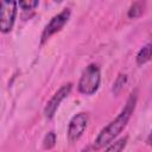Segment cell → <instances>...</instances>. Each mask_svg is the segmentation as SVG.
I'll use <instances>...</instances> for the list:
<instances>
[{
  "instance_id": "1",
  "label": "cell",
  "mask_w": 152,
  "mask_h": 152,
  "mask_svg": "<svg viewBox=\"0 0 152 152\" xmlns=\"http://www.w3.org/2000/svg\"><path fill=\"white\" fill-rule=\"evenodd\" d=\"M138 91L137 89L133 90L129 95V97L126 101V104L124 107V109L120 112V114L113 120L110 121L97 135V138L94 141L93 148L94 150H100L107 145H109L110 142H113V140L122 132V129L126 127L127 122L129 121L134 109H135V104H137V99H138Z\"/></svg>"
},
{
  "instance_id": "2",
  "label": "cell",
  "mask_w": 152,
  "mask_h": 152,
  "mask_svg": "<svg viewBox=\"0 0 152 152\" xmlns=\"http://www.w3.org/2000/svg\"><path fill=\"white\" fill-rule=\"evenodd\" d=\"M101 71L97 64L91 63L83 70L78 81V91L84 95H93L100 87Z\"/></svg>"
},
{
  "instance_id": "3",
  "label": "cell",
  "mask_w": 152,
  "mask_h": 152,
  "mask_svg": "<svg viewBox=\"0 0 152 152\" xmlns=\"http://www.w3.org/2000/svg\"><path fill=\"white\" fill-rule=\"evenodd\" d=\"M17 1H0V32L8 33L14 25L17 15Z\"/></svg>"
},
{
  "instance_id": "4",
  "label": "cell",
  "mask_w": 152,
  "mask_h": 152,
  "mask_svg": "<svg viewBox=\"0 0 152 152\" xmlns=\"http://www.w3.org/2000/svg\"><path fill=\"white\" fill-rule=\"evenodd\" d=\"M70 10L69 8H64L62 12H59L58 14H56L55 17H52V19L49 21V24L44 27L43 30V33H42V39H40V43L44 44L52 34L57 33L58 31L62 30V27L68 23L69 18H70Z\"/></svg>"
},
{
  "instance_id": "5",
  "label": "cell",
  "mask_w": 152,
  "mask_h": 152,
  "mask_svg": "<svg viewBox=\"0 0 152 152\" xmlns=\"http://www.w3.org/2000/svg\"><path fill=\"white\" fill-rule=\"evenodd\" d=\"M71 88H72V84L71 83H66L64 86H62L55 94L48 101L45 108H44V114L48 119H52L53 115L56 114V110L58 109L61 102L70 94L71 91Z\"/></svg>"
},
{
  "instance_id": "6",
  "label": "cell",
  "mask_w": 152,
  "mask_h": 152,
  "mask_svg": "<svg viewBox=\"0 0 152 152\" xmlns=\"http://www.w3.org/2000/svg\"><path fill=\"white\" fill-rule=\"evenodd\" d=\"M87 124H88V118L84 113H78L75 116H72L68 126V140L70 142L77 141L84 133L87 128Z\"/></svg>"
},
{
  "instance_id": "7",
  "label": "cell",
  "mask_w": 152,
  "mask_h": 152,
  "mask_svg": "<svg viewBox=\"0 0 152 152\" xmlns=\"http://www.w3.org/2000/svg\"><path fill=\"white\" fill-rule=\"evenodd\" d=\"M144 11H145V2H142V1H135V2H133L131 5L127 15L131 19H135V18L140 17L144 13Z\"/></svg>"
},
{
  "instance_id": "8",
  "label": "cell",
  "mask_w": 152,
  "mask_h": 152,
  "mask_svg": "<svg viewBox=\"0 0 152 152\" xmlns=\"http://www.w3.org/2000/svg\"><path fill=\"white\" fill-rule=\"evenodd\" d=\"M151 58V44H146L145 46H142L138 55H137V64L138 65H142L146 62H148Z\"/></svg>"
},
{
  "instance_id": "9",
  "label": "cell",
  "mask_w": 152,
  "mask_h": 152,
  "mask_svg": "<svg viewBox=\"0 0 152 152\" xmlns=\"http://www.w3.org/2000/svg\"><path fill=\"white\" fill-rule=\"evenodd\" d=\"M127 141H128V138L127 137H122V138L115 140L114 142H110L104 152H122L124 148L127 145Z\"/></svg>"
},
{
  "instance_id": "10",
  "label": "cell",
  "mask_w": 152,
  "mask_h": 152,
  "mask_svg": "<svg viewBox=\"0 0 152 152\" xmlns=\"http://www.w3.org/2000/svg\"><path fill=\"white\" fill-rule=\"evenodd\" d=\"M126 82H127V75H125V74H119V76H118L116 80L114 81L113 88H112L114 95H118V94L122 90V88H124V86L126 84Z\"/></svg>"
},
{
  "instance_id": "11",
  "label": "cell",
  "mask_w": 152,
  "mask_h": 152,
  "mask_svg": "<svg viewBox=\"0 0 152 152\" xmlns=\"http://www.w3.org/2000/svg\"><path fill=\"white\" fill-rule=\"evenodd\" d=\"M55 145H56V134H55V132L50 131V132L44 137L43 147H44L45 150H51Z\"/></svg>"
},
{
  "instance_id": "12",
  "label": "cell",
  "mask_w": 152,
  "mask_h": 152,
  "mask_svg": "<svg viewBox=\"0 0 152 152\" xmlns=\"http://www.w3.org/2000/svg\"><path fill=\"white\" fill-rule=\"evenodd\" d=\"M17 4L19 5V7H21V10H24V11H30V10L36 8L39 2H38V1H28V0H26V1H19V2H17Z\"/></svg>"
}]
</instances>
